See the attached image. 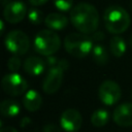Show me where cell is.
I'll return each mask as SVG.
<instances>
[{
    "label": "cell",
    "mask_w": 132,
    "mask_h": 132,
    "mask_svg": "<svg viewBox=\"0 0 132 132\" xmlns=\"http://www.w3.org/2000/svg\"><path fill=\"white\" fill-rule=\"evenodd\" d=\"M42 16H43V13L38 8L32 7L28 11V19L34 25H39L42 22Z\"/></svg>",
    "instance_id": "d6986e66"
},
{
    "label": "cell",
    "mask_w": 132,
    "mask_h": 132,
    "mask_svg": "<svg viewBox=\"0 0 132 132\" xmlns=\"http://www.w3.org/2000/svg\"><path fill=\"white\" fill-rule=\"evenodd\" d=\"M45 65V62L41 58L36 56H30L24 62V70L29 75L37 76L44 71Z\"/></svg>",
    "instance_id": "7c38bea8"
},
{
    "label": "cell",
    "mask_w": 132,
    "mask_h": 132,
    "mask_svg": "<svg viewBox=\"0 0 132 132\" xmlns=\"http://www.w3.org/2000/svg\"><path fill=\"white\" fill-rule=\"evenodd\" d=\"M6 48L15 56L24 55L30 47V40L26 33L21 30H12L5 37Z\"/></svg>",
    "instance_id": "5b68a950"
},
{
    "label": "cell",
    "mask_w": 132,
    "mask_h": 132,
    "mask_svg": "<svg viewBox=\"0 0 132 132\" xmlns=\"http://www.w3.org/2000/svg\"><path fill=\"white\" fill-rule=\"evenodd\" d=\"M70 22L80 33L93 34L99 25V13L94 5L81 2L70 10Z\"/></svg>",
    "instance_id": "6da1fadb"
},
{
    "label": "cell",
    "mask_w": 132,
    "mask_h": 132,
    "mask_svg": "<svg viewBox=\"0 0 132 132\" xmlns=\"http://www.w3.org/2000/svg\"><path fill=\"white\" fill-rule=\"evenodd\" d=\"M2 1H3V0H2Z\"/></svg>",
    "instance_id": "4dcf8cb0"
},
{
    "label": "cell",
    "mask_w": 132,
    "mask_h": 132,
    "mask_svg": "<svg viewBox=\"0 0 132 132\" xmlns=\"http://www.w3.org/2000/svg\"><path fill=\"white\" fill-rule=\"evenodd\" d=\"M48 0H29V2L34 5V6H39V5H42L44 3H46Z\"/></svg>",
    "instance_id": "484cf974"
},
{
    "label": "cell",
    "mask_w": 132,
    "mask_h": 132,
    "mask_svg": "<svg viewBox=\"0 0 132 132\" xmlns=\"http://www.w3.org/2000/svg\"><path fill=\"white\" fill-rule=\"evenodd\" d=\"M27 7L22 1H10L8 2L3 10L4 20L10 24H16L21 22L26 14Z\"/></svg>",
    "instance_id": "9c48e42d"
},
{
    "label": "cell",
    "mask_w": 132,
    "mask_h": 132,
    "mask_svg": "<svg viewBox=\"0 0 132 132\" xmlns=\"http://www.w3.org/2000/svg\"><path fill=\"white\" fill-rule=\"evenodd\" d=\"M92 57L98 65H105L108 62V59H109L107 50L101 44H96L93 47Z\"/></svg>",
    "instance_id": "ac0fdd59"
},
{
    "label": "cell",
    "mask_w": 132,
    "mask_h": 132,
    "mask_svg": "<svg viewBox=\"0 0 132 132\" xmlns=\"http://www.w3.org/2000/svg\"><path fill=\"white\" fill-rule=\"evenodd\" d=\"M44 24L46 27L53 30H62L64 29L68 24V19L61 13L53 12L45 16Z\"/></svg>",
    "instance_id": "5bb4252c"
},
{
    "label": "cell",
    "mask_w": 132,
    "mask_h": 132,
    "mask_svg": "<svg viewBox=\"0 0 132 132\" xmlns=\"http://www.w3.org/2000/svg\"><path fill=\"white\" fill-rule=\"evenodd\" d=\"M129 41H130V45L132 46V35L130 36V38H129Z\"/></svg>",
    "instance_id": "f1b7e54d"
},
{
    "label": "cell",
    "mask_w": 132,
    "mask_h": 132,
    "mask_svg": "<svg viewBox=\"0 0 132 132\" xmlns=\"http://www.w3.org/2000/svg\"><path fill=\"white\" fill-rule=\"evenodd\" d=\"M109 113L104 108H98L91 116V123L95 127H103L108 123Z\"/></svg>",
    "instance_id": "e0dca14e"
},
{
    "label": "cell",
    "mask_w": 132,
    "mask_h": 132,
    "mask_svg": "<svg viewBox=\"0 0 132 132\" xmlns=\"http://www.w3.org/2000/svg\"><path fill=\"white\" fill-rule=\"evenodd\" d=\"M131 7H132V2H131Z\"/></svg>",
    "instance_id": "f546056e"
},
{
    "label": "cell",
    "mask_w": 132,
    "mask_h": 132,
    "mask_svg": "<svg viewBox=\"0 0 132 132\" xmlns=\"http://www.w3.org/2000/svg\"><path fill=\"white\" fill-rule=\"evenodd\" d=\"M59 62H60V60L55 56H48L45 60V64L50 67V69L54 68V67H57L59 65Z\"/></svg>",
    "instance_id": "7402d4cb"
},
{
    "label": "cell",
    "mask_w": 132,
    "mask_h": 132,
    "mask_svg": "<svg viewBox=\"0 0 132 132\" xmlns=\"http://www.w3.org/2000/svg\"><path fill=\"white\" fill-rule=\"evenodd\" d=\"M0 132H18V130L11 126H6V127H1Z\"/></svg>",
    "instance_id": "4316f807"
},
{
    "label": "cell",
    "mask_w": 132,
    "mask_h": 132,
    "mask_svg": "<svg viewBox=\"0 0 132 132\" xmlns=\"http://www.w3.org/2000/svg\"><path fill=\"white\" fill-rule=\"evenodd\" d=\"M82 124V118L80 112L74 108H68L63 111L60 118L61 128L67 132H76L79 130Z\"/></svg>",
    "instance_id": "ba28073f"
},
{
    "label": "cell",
    "mask_w": 132,
    "mask_h": 132,
    "mask_svg": "<svg viewBox=\"0 0 132 132\" xmlns=\"http://www.w3.org/2000/svg\"><path fill=\"white\" fill-rule=\"evenodd\" d=\"M7 67L11 72H15L21 67V59L18 56H12L7 61Z\"/></svg>",
    "instance_id": "44dd1931"
},
{
    "label": "cell",
    "mask_w": 132,
    "mask_h": 132,
    "mask_svg": "<svg viewBox=\"0 0 132 132\" xmlns=\"http://www.w3.org/2000/svg\"><path fill=\"white\" fill-rule=\"evenodd\" d=\"M64 47L71 56L81 59L93 50V40L82 33H70L64 39Z\"/></svg>",
    "instance_id": "3957f363"
},
{
    "label": "cell",
    "mask_w": 132,
    "mask_h": 132,
    "mask_svg": "<svg viewBox=\"0 0 132 132\" xmlns=\"http://www.w3.org/2000/svg\"><path fill=\"white\" fill-rule=\"evenodd\" d=\"M105 27L112 34H120L126 31L131 23L130 15L126 9L119 5H110L103 14Z\"/></svg>",
    "instance_id": "7a4b0ae2"
},
{
    "label": "cell",
    "mask_w": 132,
    "mask_h": 132,
    "mask_svg": "<svg viewBox=\"0 0 132 132\" xmlns=\"http://www.w3.org/2000/svg\"><path fill=\"white\" fill-rule=\"evenodd\" d=\"M3 91L10 96H19L27 91L28 84L26 79L16 72H11L3 76L2 81Z\"/></svg>",
    "instance_id": "8992f818"
},
{
    "label": "cell",
    "mask_w": 132,
    "mask_h": 132,
    "mask_svg": "<svg viewBox=\"0 0 132 132\" xmlns=\"http://www.w3.org/2000/svg\"><path fill=\"white\" fill-rule=\"evenodd\" d=\"M20 109V104L12 99H5L0 104V112L4 117H15L19 114Z\"/></svg>",
    "instance_id": "9a60e30c"
},
{
    "label": "cell",
    "mask_w": 132,
    "mask_h": 132,
    "mask_svg": "<svg viewBox=\"0 0 132 132\" xmlns=\"http://www.w3.org/2000/svg\"><path fill=\"white\" fill-rule=\"evenodd\" d=\"M61 46V40L57 33L50 29L39 31L34 38V50L42 56H53Z\"/></svg>",
    "instance_id": "277c9868"
},
{
    "label": "cell",
    "mask_w": 132,
    "mask_h": 132,
    "mask_svg": "<svg viewBox=\"0 0 132 132\" xmlns=\"http://www.w3.org/2000/svg\"><path fill=\"white\" fill-rule=\"evenodd\" d=\"M113 122L121 127L132 126V103L125 102L116 107L112 114Z\"/></svg>",
    "instance_id": "8fae6325"
},
{
    "label": "cell",
    "mask_w": 132,
    "mask_h": 132,
    "mask_svg": "<svg viewBox=\"0 0 132 132\" xmlns=\"http://www.w3.org/2000/svg\"><path fill=\"white\" fill-rule=\"evenodd\" d=\"M63 72L64 70L58 66L48 70L42 84V89L46 94H54L60 89L63 80Z\"/></svg>",
    "instance_id": "30bf717a"
},
{
    "label": "cell",
    "mask_w": 132,
    "mask_h": 132,
    "mask_svg": "<svg viewBox=\"0 0 132 132\" xmlns=\"http://www.w3.org/2000/svg\"><path fill=\"white\" fill-rule=\"evenodd\" d=\"M92 40H94V41H97V42H99V41H102L103 39H104V33L102 32V31H95L93 34H92Z\"/></svg>",
    "instance_id": "603a6c76"
},
{
    "label": "cell",
    "mask_w": 132,
    "mask_h": 132,
    "mask_svg": "<svg viewBox=\"0 0 132 132\" xmlns=\"http://www.w3.org/2000/svg\"><path fill=\"white\" fill-rule=\"evenodd\" d=\"M0 27H1V34L4 33V23L3 21H0Z\"/></svg>",
    "instance_id": "83f0119b"
},
{
    "label": "cell",
    "mask_w": 132,
    "mask_h": 132,
    "mask_svg": "<svg viewBox=\"0 0 132 132\" xmlns=\"http://www.w3.org/2000/svg\"><path fill=\"white\" fill-rule=\"evenodd\" d=\"M43 132H60V129L58 126H56L54 124H48V125L44 126Z\"/></svg>",
    "instance_id": "cb8c5ba5"
},
{
    "label": "cell",
    "mask_w": 132,
    "mask_h": 132,
    "mask_svg": "<svg viewBox=\"0 0 132 132\" xmlns=\"http://www.w3.org/2000/svg\"><path fill=\"white\" fill-rule=\"evenodd\" d=\"M122 91L120 86L113 80H104L99 89L98 96L102 103L105 105H113L121 99Z\"/></svg>",
    "instance_id": "52a82bcc"
},
{
    "label": "cell",
    "mask_w": 132,
    "mask_h": 132,
    "mask_svg": "<svg viewBox=\"0 0 132 132\" xmlns=\"http://www.w3.org/2000/svg\"><path fill=\"white\" fill-rule=\"evenodd\" d=\"M109 50L114 57H117V58L122 57L126 52L125 40L121 36H118V35L113 36L109 41Z\"/></svg>",
    "instance_id": "2e32d148"
},
{
    "label": "cell",
    "mask_w": 132,
    "mask_h": 132,
    "mask_svg": "<svg viewBox=\"0 0 132 132\" xmlns=\"http://www.w3.org/2000/svg\"><path fill=\"white\" fill-rule=\"evenodd\" d=\"M58 67H60V68L63 69V70H66V69H68V67H69V62H68L66 59H61L60 62H59Z\"/></svg>",
    "instance_id": "d4e9b609"
},
{
    "label": "cell",
    "mask_w": 132,
    "mask_h": 132,
    "mask_svg": "<svg viewBox=\"0 0 132 132\" xmlns=\"http://www.w3.org/2000/svg\"><path fill=\"white\" fill-rule=\"evenodd\" d=\"M54 4L58 9L62 11H67L72 8L73 0H54Z\"/></svg>",
    "instance_id": "ffe728a7"
},
{
    "label": "cell",
    "mask_w": 132,
    "mask_h": 132,
    "mask_svg": "<svg viewBox=\"0 0 132 132\" xmlns=\"http://www.w3.org/2000/svg\"><path fill=\"white\" fill-rule=\"evenodd\" d=\"M23 104L28 111L34 112L40 108L42 104V97L36 90H29L23 97Z\"/></svg>",
    "instance_id": "4fadbf2b"
}]
</instances>
